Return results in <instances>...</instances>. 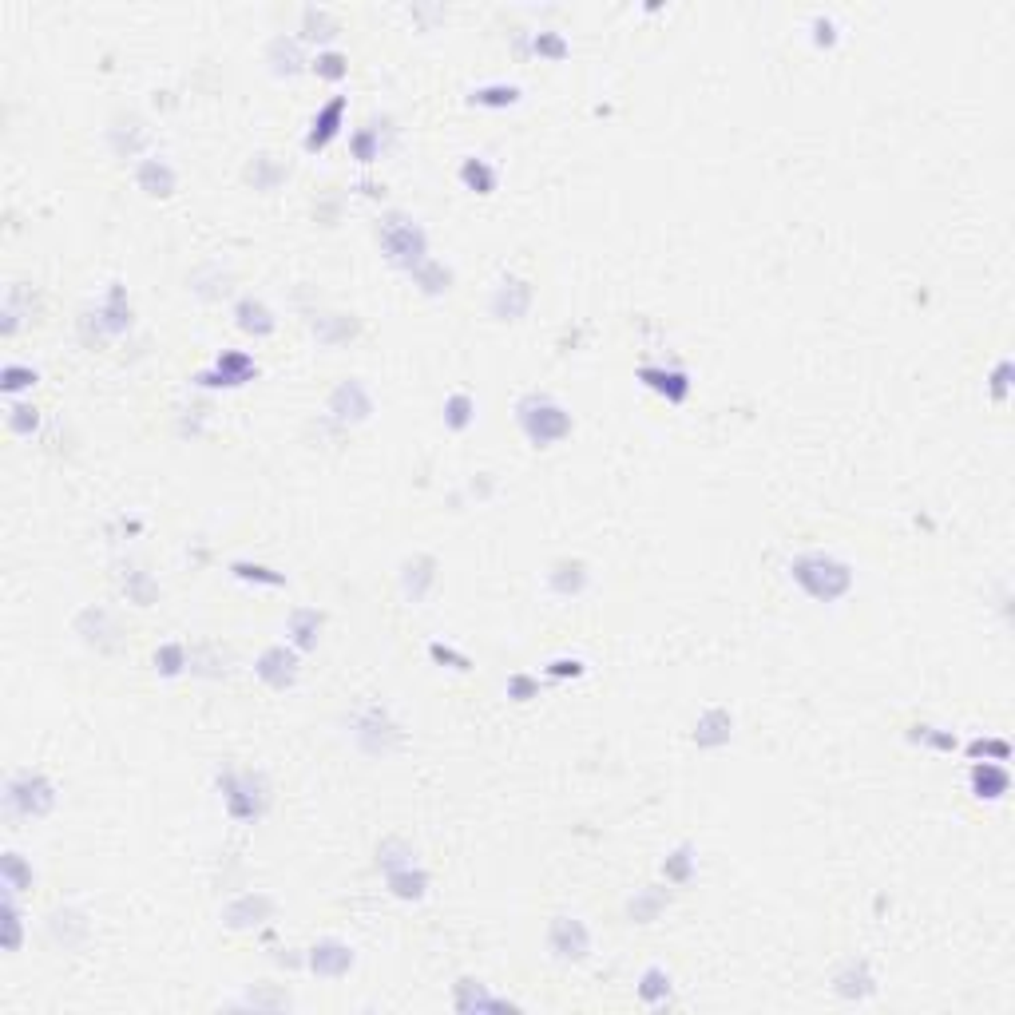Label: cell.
I'll list each match as a JSON object with an SVG mask.
<instances>
[{
    "label": "cell",
    "mask_w": 1015,
    "mask_h": 1015,
    "mask_svg": "<svg viewBox=\"0 0 1015 1015\" xmlns=\"http://www.w3.org/2000/svg\"><path fill=\"white\" fill-rule=\"evenodd\" d=\"M790 579L817 603H837L853 591V567L833 552H797L790 560Z\"/></svg>",
    "instance_id": "1"
},
{
    "label": "cell",
    "mask_w": 1015,
    "mask_h": 1015,
    "mask_svg": "<svg viewBox=\"0 0 1015 1015\" xmlns=\"http://www.w3.org/2000/svg\"><path fill=\"white\" fill-rule=\"evenodd\" d=\"M667 904H671V893H667V889H639V893L627 901V916H631L635 924H651V920L663 916Z\"/></svg>",
    "instance_id": "33"
},
{
    "label": "cell",
    "mask_w": 1015,
    "mask_h": 1015,
    "mask_svg": "<svg viewBox=\"0 0 1015 1015\" xmlns=\"http://www.w3.org/2000/svg\"><path fill=\"white\" fill-rule=\"evenodd\" d=\"M0 881H4L8 893H28V889H32V865H28L16 849H8V853L0 857Z\"/></svg>",
    "instance_id": "37"
},
{
    "label": "cell",
    "mask_w": 1015,
    "mask_h": 1015,
    "mask_svg": "<svg viewBox=\"0 0 1015 1015\" xmlns=\"http://www.w3.org/2000/svg\"><path fill=\"white\" fill-rule=\"evenodd\" d=\"M968 782H972V793H976L980 801H1000L1004 793L1012 790V774H1008L1004 762H980V758H976Z\"/></svg>",
    "instance_id": "24"
},
{
    "label": "cell",
    "mask_w": 1015,
    "mask_h": 1015,
    "mask_svg": "<svg viewBox=\"0 0 1015 1015\" xmlns=\"http://www.w3.org/2000/svg\"><path fill=\"white\" fill-rule=\"evenodd\" d=\"M413 282L421 286V294L441 298V294H449L452 290V270L445 262H437V258H425V262L413 270Z\"/></svg>",
    "instance_id": "34"
},
{
    "label": "cell",
    "mask_w": 1015,
    "mask_h": 1015,
    "mask_svg": "<svg viewBox=\"0 0 1015 1015\" xmlns=\"http://www.w3.org/2000/svg\"><path fill=\"white\" fill-rule=\"evenodd\" d=\"M183 671H191V651L183 643H163L155 651V675L163 678H179Z\"/></svg>",
    "instance_id": "39"
},
{
    "label": "cell",
    "mask_w": 1015,
    "mask_h": 1015,
    "mask_svg": "<svg viewBox=\"0 0 1015 1015\" xmlns=\"http://www.w3.org/2000/svg\"><path fill=\"white\" fill-rule=\"evenodd\" d=\"M123 591H127V599H131V603H139V607H151V603H155V595H159L155 579H151V575H143V571H131V575L123 579Z\"/></svg>",
    "instance_id": "47"
},
{
    "label": "cell",
    "mask_w": 1015,
    "mask_h": 1015,
    "mask_svg": "<svg viewBox=\"0 0 1015 1015\" xmlns=\"http://www.w3.org/2000/svg\"><path fill=\"white\" fill-rule=\"evenodd\" d=\"M4 809L12 817H48L56 809V782L40 770H20L4 782Z\"/></svg>",
    "instance_id": "5"
},
{
    "label": "cell",
    "mask_w": 1015,
    "mask_h": 1015,
    "mask_svg": "<svg viewBox=\"0 0 1015 1015\" xmlns=\"http://www.w3.org/2000/svg\"><path fill=\"white\" fill-rule=\"evenodd\" d=\"M0 916H4V952H20V944H24V916L16 908V893H8V889H4Z\"/></svg>",
    "instance_id": "40"
},
{
    "label": "cell",
    "mask_w": 1015,
    "mask_h": 1015,
    "mask_svg": "<svg viewBox=\"0 0 1015 1015\" xmlns=\"http://www.w3.org/2000/svg\"><path fill=\"white\" fill-rule=\"evenodd\" d=\"M385 881H389V893H393L397 901H425V893H429V873H425L417 861L405 865V869L385 873Z\"/></svg>",
    "instance_id": "29"
},
{
    "label": "cell",
    "mask_w": 1015,
    "mask_h": 1015,
    "mask_svg": "<svg viewBox=\"0 0 1015 1015\" xmlns=\"http://www.w3.org/2000/svg\"><path fill=\"white\" fill-rule=\"evenodd\" d=\"M532 298H536L532 282H528V278H512V274H508V278H500V282H496L488 310H492V318H496V322H520V318L532 310Z\"/></svg>",
    "instance_id": "10"
},
{
    "label": "cell",
    "mask_w": 1015,
    "mask_h": 1015,
    "mask_svg": "<svg viewBox=\"0 0 1015 1015\" xmlns=\"http://www.w3.org/2000/svg\"><path fill=\"white\" fill-rule=\"evenodd\" d=\"M274 908H278V901L270 893H242L223 908V924L234 932H246V928L266 924L274 916Z\"/></svg>",
    "instance_id": "15"
},
{
    "label": "cell",
    "mask_w": 1015,
    "mask_h": 1015,
    "mask_svg": "<svg viewBox=\"0 0 1015 1015\" xmlns=\"http://www.w3.org/2000/svg\"><path fill=\"white\" fill-rule=\"evenodd\" d=\"M345 96H334V100H326L318 115L310 119V131H306V151H322V147H330L334 139L341 135V123H345Z\"/></svg>",
    "instance_id": "20"
},
{
    "label": "cell",
    "mask_w": 1015,
    "mask_h": 1015,
    "mask_svg": "<svg viewBox=\"0 0 1015 1015\" xmlns=\"http://www.w3.org/2000/svg\"><path fill=\"white\" fill-rule=\"evenodd\" d=\"M302 36H306V40L330 44V40L338 36V24H334L330 12H322V8H306V12H302Z\"/></svg>",
    "instance_id": "44"
},
{
    "label": "cell",
    "mask_w": 1015,
    "mask_h": 1015,
    "mask_svg": "<svg viewBox=\"0 0 1015 1015\" xmlns=\"http://www.w3.org/2000/svg\"><path fill=\"white\" fill-rule=\"evenodd\" d=\"M635 992H639V1000H643L647 1008H663V1004H671V996H675V980H671L667 968L651 964V968H643Z\"/></svg>",
    "instance_id": "30"
},
{
    "label": "cell",
    "mask_w": 1015,
    "mask_h": 1015,
    "mask_svg": "<svg viewBox=\"0 0 1015 1015\" xmlns=\"http://www.w3.org/2000/svg\"><path fill=\"white\" fill-rule=\"evenodd\" d=\"M472 108H488V112H504V108H516L520 104V88L516 84H484L468 96Z\"/></svg>",
    "instance_id": "35"
},
{
    "label": "cell",
    "mask_w": 1015,
    "mask_h": 1015,
    "mask_svg": "<svg viewBox=\"0 0 1015 1015\" xmlns=\"http://www.w3.org/2000/svg\"><path fill=\"white\" fill-rule=\"evenodd\" d=\"M72 627H76V635H80L88 647H96V651H104V655L119 647V627H115L112 611L100 607V603L84 607V611L72 619Z\"/></svg>",
    "instance_id": "14"
},
{
    "label": "cell",
    "mask_w": 1015,
    "mask_h": 1015,
    "mask_svg": "<svg viewBox=\"0 0 1015 1015\" xmlns=\"http://www.w3.org/2000/svg\"><path fill=\"white\" fill-rule=\"evenodd\" d=\"M532 52L536 56H544V60H564L567 56V40L560 32H536V40H532Z\"/></svg>",
    "instance_id": "52"
},
{
    "label": "cell",
    "mask_w": 1015,
    "mask_h": 1015,
    "mask_svg": "<svg viewBox=\"0 0 1015 1015\" xmlns=\"http://www.w3.org/2000/svg\"><path fill=\"white\" fill-rule=\"evenodd\" d=\"M135 183H139V191H143L147 199H171V195L179 191V175H175V167H171L163 155H147V159H139V167H135Z\"/></svg>",
    "instance_id": "16"
},
{
    "label": "cell",
    "mask_w": 1015,
    "mask_h": 1015,
    "mask_svg": "<svg viewBox=\"0 0 1015 1015\" xmlns=\"http://www.w3.org/2000/svg\"><path fill=\"white\" fill-rule=\"evenodd\" d=\"M413 845H405L401 837H389V841H381L377 845V869L381 873H393V869H405V865H413Z\"/></svg>",
    "instance_id": "42"
},
{
    "label": "cell",
    "mask_w": 1015,
    "mask_h": 1015,
    "mask_svg": "<svg viewBox=\"0 0 1015 1015\" xmlns=\"http://www.w3.org/2000/svg\"><path fill=\"white\" fill-rule=\"evenodd\" d=\"M353 742L361 746V754L369 758H385L401 746V726L389 718L385 706H369L357 722H353Z\"/></svg>",
    "instance_id": "6"
},
{
    "label": "cell",
    "mask_w": 1015,
    "mask_h": 1015,
    "mask_svg": "<svg viewBox=\"0 0 1015 1015\" xmlns=\"http://www.w3.org/2000/svg\"><path fill=\"white\" fill-rule=\"evenodd\" d=\"M349 151L357 163H377L381 159V131L377 127H361L349 135Z\"/></svg>",
    "instance_id": "45"
},
{
    "label": "cell",
    "mask_w": 1015,
    "mask_h": 1015,
    "mask_svg": "<svg viewBox=\"0 0 1015 1015\" xmlns=\"http://www.w3.org/2000/svg\"><path fill=\"white\" fill-rule=\"evenodd\" d=\"M310 330H314V338L322 341V345H345V341H353L361 334V322L353 314H314Z\"/></svg>",
    "instance_id": "28"
},
{
    "label": "cell",
    "mask_w": 1015,
    "mask_h": 1015,
    "mask_svg": "<svg viewBox=\"0 0 1015 1015\" xmlns=\"http://www.w3.org/2000/svg\"><path fill=\"white\" fill-rule=\"evenodd\" d=\"M456 179H460V187H464V191H472V195H492V191H496V183H500L496 167H492L488 159H480V155H468V159L460 163Z\"/></svg>",
    "instance_id": "31"
},
{
    "label": "cell",
    "mask_w": 1015,
    "mask_h": 1015,
    "mask_svg": "<svg viewBox=\"0 0 1015 1015\" xmlns=\"http://www.w3.org/2000/svg\"><path fill=\"white\" fill-rule=\"evenodd\" d=\"M734 738V714L726 706H706L694 722V746L698 750H718Z\"/></svg>",
    "instance_id": "19"
},
{
    "label": "cell",
    "mask_w": 1015,
    "mask_h": 1015,
    "mask_svg": "<svg viewBox=\"0 0 1015 1015\" xmlns=\"http://www.w3.org/2000/svg\"><path fill=\"white\" fill-rule=\"evenodd\" d=\"M833 992L841 1000H869V996H877V972H873V964L869 960L841 964L837 976H833Z\"/></svg>",
    "instance_id": "18"
},
{
    "label": "cell",
    "mask_w": 1015,
    "mask_h": 1015,
    "mask_svg": "<svg viewBox=\"0 0 1015 1015\" xmlns=\"http://www.w3.org/2000/svg\"><path fill=\"white\" fill-rule=\"evenodd\" d=\"M377 242H381L385 262L397 266V270H409V274L429 258V234H425V226L417 223V219H409V215H401V211L381 219Z\"/></svg>",
    "instance_id": "3"
},
{
    "label": "cell",
    "mask_w": 1015,
    "mask_h": 1015,
    "mask_svg": "<svg viewBox=\"0 0 1015 1015\" xmlns=\"http://www.w3.org/2000/svg\"><path fill=\"white\" fill-rule=\"evenodd\" d=\"M639 381L651 389V393H659V397H667L671 405H682L686 397H690V373L686 369H667V365H643L639 369Z\"/></svg>",
    "instance_id": "21"
},
{
    "label": "cell",
    "mask_w": 1015,
    "mask_h": 1015,
    "mask_svg": "<svg viewBox=\"0 0 1015 1015\" xmlns=\"http://www.w3.org/2000/svg\"><path fill=\"white\" fill-rule=\"evenodd\" d=\"M908 738H912V742H924V746H932V750H940V754H952V750H956V734H952V730H940V726H912Z\"/></svg>",
    "instance_id": "49"
},
{
    "label": "cell",
    "mask_w": 1015,
    "mask_h": 1015,
    "mask_svg": "<svg viewBox=\"0 0 1015 1015\" xmlns=\"http://www.w3.org/2000/svg\"><path fill=\"white\" fill-rule=\"evenodd\" d=\"M544 671H548V678H579L587 667H583V659H552Z\"/></svg>",
    "instance_id": "57"
},
{
    "label": "cell",
    "mask_w": 1015,
    "mask_h": 1015,
    "mask_svg": "<svg viewBox=\"0 0 1015 1015\" xmlns=\"http://www.w3.org/2000/svg\"><path fill=\"white\" fill-rule=\"evenodd\" d=\"M246 179H250L254 191H278V183L286 179V167L274 155H254L250 167H246Z\"/></svg>",
    "instance_id": "36"
},
{
    "label": "cell",
    "mask_w": 1015,
    "mask_h": 1015,
    "mask_svg": "<svg viewBox=\"0 0 1015 1015\" xmlns=\"http://www.w3.org/2000/svg\"><path fill=\"white\" fill-rule=\"evenodd\" d=\"M429 655H433L437 663H452L456 671H468V667H472V663H468L460 651H452V647H445V643H433V647H429Z\"/></svg>",
    "instance_id": "58"
},
{
    "label": "cell",
    "mask_w": 1015,
    "mask_h": 1015,
    "mask_svg": "<svg viewBox=\"0 0 1015 1015\" xmlns=\"http://www.w3.org/2000/svg\"><path fill=\"white\" fill-rule=\"evenodd\" d=\"M92 322H96V334H100V338H119V334L131 330V298H127V286H123V282H112V286L104 290V298H100Z\"/></svg>",
    "instance_id": "12"
},
{
    "label": "cell",
    "mask_w": 1015,
    "mask_h": 1015,
    "mask_svg": "<svg viewBox=\"0 0 1015 1015\" xmlns=\"http://www.w3.org/2000/svg\"><path fill=\"white\" fill-rule=\"evenodd\" d=\"M298 671H302L298 651H294V647H282V643L266 647V651L254 659V675L262 678L270 690H290V686L298 682Z\"/></svg>",
    "instance_id": "9"
},
{
    "label": "cell",
    "mask_w": 1015,
    "mask_h": 1015,
    "mask_svg": "<svg viewBox=\"0 0 1015 1015\" xmlns=\"http://www.w3.org/2000/svg\"><path fill=\"white\" fill-rule=\"evenodd\" d=\"M968 754H972V758H984V762H1008V758H1012V746H1008L1004 738H988V742L976 738V742L968 746Z\"/></svg>",
    "instance_id": "51"
},
{
    "label": "cell",
    "mask_w": 1015,
    "mask_h": 1015,
    "mask_svg": "<svg viewBox=\"0 0 1015 1015\" xmlns=\"http://www.w3.org/2000/svg\"><path fill=\"white\" fill-rule=\"evenodd\" d=\"M254 377H258V361H254L250 353H242V349H223V353L215 357V365L203 369L195 381L207 385V389H242V385L254 381Z\"/></svg>",
    "instance_id": "8"
},
{
    "label": "cell",
    "mask_w": 1015,
    "mask_h": 1015,
    "mask_svg": "<svg viewBox=\"0 0 1015 1015\" xmlns=\"http://www.w3.org/2000/svg\"><path fill=\"white\" fill-rule=\"evenodd\" d=\"M219 797H223L226 813L242 825L258 821L270 805V790H266V778L258 770H223L219 774Z\"/></svg>",
    "instance_id": "4"
},
{
    "label": "cell",
    "mask_w": 1015,
    "mask_h": 1015,
    "mask_svg": "<svg viewBox=\"0 0 1015 1015\" xmlns=\"http://www.w3.org/2000/svg\"><path fill=\"white\" fill-rule=\"evenodd\" d=\"M516 429L524 433V441L532 449H552V445H560V441L571 437L575 421H571V413L556 397H548V393H524L516 401Z\"/></svg>",
    "instance_id": "2"
},
{
    "label": "cell",
    "mask_w": 1015,
    "mask_h": 1015,
    "mask_svg": "<svg viewBox=\"0 0 1015 1015\" xmlns=\"http://www.w3.org/2000/svg\"><path fill=\"white\" fill-rule=\"evenodd\" d=\"M587 583H591V571H587L583 560H560V564H552V571H548V587H552L560 599L583 595Z\"/></svg>",
    "instance_id": "27"
},
{
    "label": "cell",
    "mask_w": 1015,
    "mask_h": 1015,
    "mask_svg": "<svg viewBox=\"0 0 1015 1015\" xmlns=\"http://www.w3.org/2000/svg\"><path fill=\"white\" fill-rule=\"evenodd\" d=\"M472 421H476V401L468 393H449L445 397V429L464 433Z\"/></svg>",
    "instance_id": "41"
},
{
    "label": "cell",
    "mask_w": 1015,
    "mask_h": 1015,
    "mask_svg": "<svg viewBox=\"0 0 1015 1015\" xmlns=\"http://www.w3.org/2000/svg\"><path fill=\"white\" fill-rule=\"evenodd\" d=\"M548 952L560 964H583L591 956V928L579 916H556L548 924Z\"/></svg>",
    "instance_id": "7"
},
{
    "label": "cell",
    "mask_w": 1015,
    "mask_h": 1015,
    "mask_svg": "<svg viewBox=\"0 0 1015 1015\" xmlns=\"http://www.w3.org/2000/svg\"><path fill=\"white\" fill-rule=\"evenodd\" d=\"M433 583H437V560H433V556L417 552V556H409V560L401 564V595H405L409 603H421V599L429 595Z\"/></svg>",
    "instance_id": "22"
},
{
    "label": "cell",
    "mask_w": 1015,
    "mask_h": 1015,
    "mask_svg": "<svg viewBox=\"0 0 1015 1015\" xmlns=\"http://www.w3.org/2000/svg\"><path fill=\"white\" fill-rule=\"evenodd\" d=\"M48 932H52L56 944L80 948V944L92 936V920H88V912H80V908H56V912L48 916Z\"/></svg>",
    "instance_id": "23"
},
{
    "label": "cell",
    "mask_w": 1015,
    "mask_h": 1015,
    "mask_svg": "<svg viewBox=\"0 0 1015 1015\" xmlns=\"http://www.w3.org/2000/svg\"><path fill=\"white\" fill-rule=\"evenodd\" d=\"M242 1008H254V1012H258V1008H274V1012H278V1008H290V996H270V992H250V996L242 1000Z\"/></svg>",
    "instance_id": "56"
},
{
    "label": "cell",
    "mask_w": 1015,
    "mask_h": 1015,
    "mask_svg": "<svg viewBox=\"0 0 1015 1015\" xmlns=\"http://www.w3.org/2000/svg\"><path fill=\"white\" fill-rule=\"evenodd\" d=\"M322 627H326V615H322L318 607H298V611H290L286 631H290L294 651H314L318 639H322Z\"/></svg>",
    "instance_id": "26"
},
{
    "label": "cell",
    "mask_w": 1015,
    "mask_h": 1015,
    "mask_svg": "<svg viewBox=\"0 0 1015 1015\" xmlns=\"http://www.w3.org/2000/svg\"><path fill=\"white\" fill-rule=\"evenodd\" d=\"M452 1008H456L460 1015H472V1012H520V1004L492 996V992H488V984H480V980H460V984L452 988Z\"/></svg>",
    "instance_id": "17"
},
{
    "label": "cell",
    "mask_w": 1015,
    "mask_h": 1015,
    "mask_svg": "<svg viewBox=\"0 0 1015 1015\" xmlns=\"http://www.w3.org/2000/svg\"><path fill=\"white\" fill-rule=\"evenodd\" d=\"M234 326H238L242 334H250V338H270V334L278 330V318H274V310H270L266 302L242 298V302L234 306Z\"/></svg>",
    "instance_id": "25"
},
{
    "label": "cell",
    "mask_w": 1015,
    "mask_h": 1015,
    "mask_svg": "<svg viewBox=\"0 0 1015 1015\" xmlns=\"http://www.w3.org/2000/svg\"><path fill=\"white\" fill-rule=\"evenodd\" d=\"M270 64H274V76H298L302 72V48H298V40H286V36H278L274 44H270Z\"/></svg>",
    "instance_id": "38"
},
{
    "label": "cell",
    "mask_w": 1015,
    "mask_h": 1015,
    "mask_svg": "<svg viewBox=\"0 0 1015 1015\" xmlns=\"http://www.w3.org/2000/svg\"><path fill=\"white\" fill-rule=\"evenodd\" d=\"M314 72H318L322 80L338 84V80H345V72H349V60H345L341 52H318V60H314Z\"/></svg>",
    "instance_id": "50"
},
{
    "label": "cell",
    "mask_w": 1015,
    "mask_h": 1015,
    "mask_svg": "<svg viewBox=\"0 0 1015 1015\" xmlns=\"http://www.w3.org/2000/svg\"><path fill=\"white\" fill-rule=\"evenodd\" d=\"M813 44H817V48H833V44H837V24H833L829 16H817V20H813Z\"/></svg>",
    "instance_id": "54"
},
{
    "label": "cell",
    "mask_w": 1015,
    "mask_h": 1015,
    "mask_svg": "<svg viewBox=\"0 0 1015 1015\" xmlns=\"http://www.w3.org/2000/svg\"><path fill=\"white\" fill-rule=\"evenodd\" d=\"M8 429H12L16 437H32V433L40 429V409H36V405L16 401V405H12V413H8Z\"/></svg>",
    "instance_id": "48"
},
{
    "label": "cell",
    "mask_w": 1015,
    "mask_h": 1015,
    "mask_svg": "<svg viewBox=\"0 0 1015 1015\" xmlns=\"http://www.w3.org/2000/svg\"><path fill=\"white\" fill-rule=\"evenodd\" d=\"M694 873H698V849H694L690 841H682V845H675V849L667 853L663 877H667V885H690Z\"/></svg>",
    "instance_id": "32"
},
{
    "label": "cell",
    "mask_w": 1015,
    "mask_h": 1015,
    "mask_svg": "<svg viewBox=\"0 0 1015 1015\" xmlns=\"http://www.w3.org/2000/svg\"><path fill=\"white\" fill-rule=\"evenodd\" d=\"M330 417L338 425H361V421L373 417V397H369V389L357 377L341 381L338 389L330 393Z\"/></svg>",
    "instance_id": "13"
},
{
    "label": "cell",
    "mask_w": 1015,
    "mask_h": 1015,
    "mask_svg": "<svg viewBox=\"0 0 1015 1015\" xmlns=\"http://www.w3.org/2000/svg\"><path fill=\"white\" fill-rule=\"evenodd\" d=\"M40 381V373L32 369V365H20V361H12V365H4V373H0V389L8 393V397H16V393H24V389H32Z\"/></svg>",
    "instance_id": "46"
},
{
    "label": "cell",
    "mask_w": 1015,
    "mask_h": 1015,
    "mask_svg": "<svg viewBox=\"0 0 1015 1015\" xmlns=\"http://www.w3.org/2000/svg\"><path fill=\"white\" fill-rule=\"evenodd\" d=\"M508 698L512 702H532V698H540V682L532 675H508Z\"/></svg>",
    "instance_id": "53"
},
{
    "label": "cell",
    "mask_w": 1015,
    "mask_h": 1015,
    "mask_svg": "<svg viewBox=\"0 0 1015 1015\" xmlns=\"http://www.w3.org/2000/svg\"><path fill=\"white\" fill-rule=\"evenodd\" d=\"M1008 389H1012V361H1000L996 373H992V397L1008 401Z\"/></svg>",
    "instance_id": "55"
},
{
    "label": "cell",
    "mask_w": 1015,
    "mask_h": 1015,
    "mask_svg": "<svg viewBox=\"0 0 1015 1015\" xmlns=\"http://www.w3.org/2000/svg\"><path fill=\"white\" fill-rule=\"evenodd\" d=\"M353 964H357L353 948H349L345 940H334V936L318 940V944L306 952V968H310L314 976H322V980H341V976H349Z\"/></svg>",
    "instance_id": "11"
},
{
    "label": "cell",
    "mask_w": 1015,
    "mask_h": 1015,
    "mask_svg": "<svg viewBox=\"0 0 1015 1015\" xmlns=\"http://www.w3.org/2000/svg\"><path fill=\"white\" fill-rule=\"evenodd\" d=\"M230 571L242 579V583H262V587H286V575L282 571H274V567L266 564H250V560H234Z\"/></svg>",
    "instance_id": "43"
}]
</instances>
